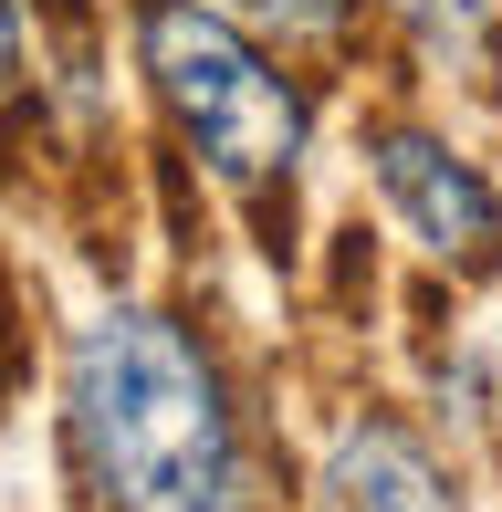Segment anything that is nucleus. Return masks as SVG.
Segmentation results:
<instances>
[{
	"mask_svg": "<svg viewBox=\"0 0 502 512\" xmlns=\"http://www.w3.org/2000/svg\"><path fill=\"white\" fill-rule=\"evenodd\" d=\"M74 450L116 512H241V418L220 366L147 304L74 335Z\"/></svg>",
	"mask_w": 502,
	"mask_h": 512,
	"instance_id": "nucleus-1",
	"label": "nucleus"
},
{
	"mask_svg": "<svg viewBox=\"0 0 502 512\" xmlns=\"http://www.w3.org/2000/svg\"><path fill=\"white\" fill-rule=\"evenodd\" d=\"M147 74H157V105L178 115V136L210 157V178H231L251 199L293 178V157H304V95H293V74L231 11H210V0H147Z\"/></svg>",
	"mask_w": 502,
	"mask_h": 512,
	"instance_id": "nucleus-2",
	"label": "nucleus"
},
{
	"mask_svg": "<svg viewBox=\"0 0 502 512\" xmlns=\"http://www.w3.org/2000/svg\"><path fill=\"white\" fill-rule=\"evenodd\" d=\"M367 157H377L387 209L419 230L429 262L482 272L492 251H502V199H492V178L471 168V157H450L440 136H419V126H377V136H367Z\"/></svg>",
	"mask_w": 502,
	"mask_h": 512,
	"instance_id": "nucleus-3",
	"label": "nucleus"
},
{
	"mask_svg": "<svg viewBox=\"0 0 502 512\" xmlns=\"http://www.w3.org/2000/svg\"><path fill=\"white\" fill-rule=\"evenodd\" d=\"M325 512H461V492L398 418H356L325 450Z\"/></svg>",
	"mask_w": 502,
	"mask_h": 512,
	"instance_id": "nucleus-4",
	"label": "nucleus"
},
{
	"mask_svg": "<svg viewBox=\"0 0 502 512\" xmlns=\"http://www.w3.org/2000/svg\"><path fill=\"white\" fill-rule=\"evenodd\" d=\"M387 21H398L440 74L502 84V11H492V0H387Z\"/></svg>",
	"mask_w": 502,
	"mask_h": 512,
	"instance_id": "nucleus-5",
	"label": "nucleus"
},
{
	"mask_svg": "<svg viewBox=\"0 0 502 512\" xmlns=\"http://www.w3.org/2000/svg\"><path fill=\"white\" fill-rule=\"evenodd\" d=\"M262 32H283V42H346V21H356V0H241Z\"/></svg>",
	"mask_w": 502,
	"mask_h": 512,
	"instance_id": "nucleus-6",
	"label": "nucleus"
},
{
	"mask_svg": "<svg viewBox=\"0 0 502 512\" xmlns=\"http://www.w3.org/2000/svg\"><path fill=\"white\" fill-rule=\"evenodd\" d=\"M11 84H21V11L0 0V105H11Z\"/></svg>",
	"mask_w": 502,
	"mask_h": 512,
	"instance_id": "nucleus-7",
	"label": "nucleus"
},
{
	"mask_svg": "<svg viewBox=\"0 0 502 512\" xmlns=\"http://www.w3.org/2000/svg\"><path fill=\"white\" fill-rule=\"evenodd\" d=\"M0 387H11V356H0Z\"/></svg>",
	"mask_w": 502,
	"mask_h": 512,
	"instance_id": "nucleus-8",
	"label": "nucleus"
}]
</instances>
